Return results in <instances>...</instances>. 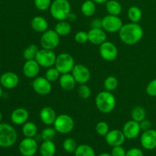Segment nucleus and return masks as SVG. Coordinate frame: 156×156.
Segmentation results:
<instances>
[{
	"label": "nucleus",
	"instance_id": "f257e3e1",
	"mask_svg": "<svg viewBox=\"0 0 156 156\" xmlns=\"http://www.w3.org/2000/svg\"><path fill=\"white\" fill-rule=\"evenodd\" d=\"M144 32L138 23H128L123 24L119 31V37L123 43L127 45H134L141 41Z\"/></svg>",
	"mask_w": 156,
	"mask_h": 156
},
{
	"label": "nucleus",
	"instance_id": "f03ea898",
	"mask_svg": "<svg viewBox=\"0 0 156 156\" xmlns=\"http://www.w3.org/2000/svg\"><path fill=\"white\" fill-rule=\"evenodd\" d=\"M115 96L108 91H101L95 98V105L100 112L109 114L112 112L116 107Z\"/></svg>",
	"mask_w": 156,
	"mask_h": 156
},
{
	"label": "nucleus",
	"instance_id": "7ed1b4c3",
	"mask_svg": "<svg viewBox=\"0 0 156 156\" xmlns=\"http://www.w3.org/2000/svg\"><path fill=\"white\" fill-rule=\"evenodd\" d=\"M50 15L57 21L68 19L71 13V5L68 0H54L50 7Z\"/></svg>",
	"mask_w": 156,
	"mask_h": 156
},
{
	"label": "nucleus",
	"instance_id": "20e7f679",
	"mask_svg": "<svg viewBox=\"0 0 156 156\" xmlns=\"http://www.w3.org/2000/svg\"><path fill=\"white\" fill-rule=\"evenodd\" d=\"M18 134L15 128L8 123H0V147L9 148L15 145Z\"/></svg>",
	"mask_w": 156,
	"mask_h": 156
},
{
	"label": "nucleus",
	"instance_id": "39448f33",
	"mask_svg": "<svg viewBox=\"0 0 156 156\" xmlns=\"http://www.w3.org/2000/svg\"><path fill=\"white\" fill-rule=\"evenodd\" d=\"M53 126L57 133L61 134H67L73 130L75 122L71 116L62 114L56 117Z\"/></svg>",
	"mask_w": 156,
	"mask_h": 156
},
{
	"label": "nucleus",
	"instance_id": "423d86ee",
	"mask_svg": "<svg viewBox=\"0 0 156 156\" xmlns=\"http://www.w3.org/2000/svg\"><path fill=\"white\" fill-rule=\"evenodd\" d=\"M75 65L74 58L69 53H62L56 56L55 67L61 74L72 73Z\"/></svg>",
	"mask_w": 156,
	"mask_h": 156
},
{
	"label": "nucleus",
	"instance_id": "0eeeda50",
	"mask_svg": "<svg viewBox=\"0 0 156 156\" xmlns=\"http://www.w3.org/2000/svg\"><path fill=\"white\" fill-rule=\"evenodd\" d=\"M60 43V36L55 30L48 29L44 32L41 37V45L42 48L53 50Z\"/></svg>",
	"mask_w": 156,
	"mask_h": 156
},
{
	"label": "nucleus",
	"instance_id": "6e6552de",
	"mask_svg": "<svg viewBox=\"0 0 156 156\" xmlns=\"http://www.w3.org/2000/svg\"><path fill=\"white\" fill-rule=\"evenodd\" d=\"M56 56L53 50L42 48L38 51L35 60L38 62L40 66L43 68H50L55 66Z\"/></svg>",
	"mask_w": 156,
	"mask_h": 156
},
{
	"label": "nucleus",
	"instance_id": "1a4fd4ad",
	"mask_svg": "<svg viewBox=\"0 0 156 156\" xmlns=\"http://www.w3.org/2000/svg\"><path fill=\"white\" fill-rule=\"evenodd\" d=\"M123 25V21L117 15H108L102 18V28L109 33L119 32Z\"/></svg>",
	"mask_w": 156,
	"mask_h": 156
},
{
	"label": "nucleus",
	"instance_id": "9d476101",
	"mask_svg": "<svg viewBox=\"0 0 156 156\" xmlns=\"http://www.w3.org/2000/svg\"><path fill=\"white\" fill-rule=\"evenodd\" d=\"M99 53L105 60L112 62L118 56V50L114 44L111 41H105L99 47Z\"/></svg>",
	"mask_w": 156,
	"mask_h": 156
},
{
	"label": "nucleus",
	"instance_id": "9b49d317",
	"mask_svg": "<svg viewBox=\"0 0 156 156\" xmlns=\"http://www.w3.org/2000/svg\"><path fill=\"white\" fill-rule=\"evenodd\" d=\"M37 150V143L34 138L25 137L19 144V152L23 156H34Z\"/></svg>",
	"mask_w": 156,
	"mask_h": 156
},
{
	"label": "nucleus",
	"instance_id": "f8f14e48",
	"mask_svg": "<svg viewBox=\"0 0 156 156\" xmlns=\"http://www.w3.org/2000/svg\"><path fill=\"white\" fill-rule=\"evenodd\" d=\"M32 87L34 91L40 95H47L50 94L52 90L51 82L42 76L36 77L34 79Z\"/></svg>",
	"mask_w": 156,
	"mask_h": 156
},
{
	"label": "nucleus",
	"instance_id": "ddd939ff",
	"mask_svg": "<svg viewBox=\"0 0 156 156\" xmlns=\"http://www.w3.org/2000/svg\"><path fill=\"white\" fill-rule=\"evenodd\" d=\"M72 75L76 82L80 85L86 84L91 79V73L85 66L82 64H76L72 71Z\"/></svg>",
	"mask_w": 156,
	"mask_h": 156
},
{
	"label": "nucleus",
	"instance_id": "4468645a",
	"mask_svg": "<svg viewBox=\"0 0 156 156\" xmlns=\"http://www.w3.org/2000/svg\"><path fill=\"white\" fill-rule=\"evenodd\" d=\"M125 140H126V137L123 131L120 129L110 130L108 133L105 136L106 143L111 147L122 146L124 143Z\"/></svg>",
	"mask_w": 156,
	"mask_h": 156
},
{
	"label": "nucleus",
	"instance_id": "2eb2a0df",
	"mask_svg": "<svg viewBox=\"0 0 156 156\" xmlns=\"http://www.w3.org/2000/svg\"><path fill=\"white\" fill-rule=\"evenodd\" d=\"M122 131H123L126 139L133 140V139L137 138L140 136V132H141L140 123L133 120L127 121L123 125Z\"/></svg>",
	"mask_w": 156,
	"mask_h": 156
},
{
	"label": "nucleus",
	"instance_id": "dca6fc26",
	"mask_svg": "<svg viewBox=\"0 0 156 156\" xmlns=\"http://www.w3.org/2000/svg\"><path fill=\"white\" fill-rule=\"evenodd\" d=\"M142 146L147 150H152L156 148V130L150 129L144 131L140 137Z\"/></svg>",
	"mask_w": 156,
	"mask_h": 156
},
{
	"label": "nucleus",
	"instance_id": "f3484780",
	"mask_svg": "<svg viewBox=\"0 0 156 156\" xmlns=\"http://www.w3.org/2000/svg\"><path fill=\"white\" fill-rule=\"evenodd\" d=\"M88 41L94 45L102 44L107 41L106 31L103 28H93L91 27L88 31Z\"/></svg>",
	"mask_w": 156,
	"mask_h": 156
},
{
	"label": "nucleus",
	"instance_id": "a211bd4d",
	"mask_svg": "<svg viewBox=\"0 0 156 156\" xmlns=\"http://www.w3.org/2000/svg\"><path fill=\"white\" fill-rule=\"evenodd\" d=\"M19 83V77L18 75L12 72L3 73L0 78V84L2 86L8 89L15 88Z\"/></svg>",
	"mask_w": 156,
	"mask_h": 156
},
{
	"label": "nucleus",
	"instance_id": "6ab92c4d",
	"mask_svg": "<svg viewBox=\"0 0 156 156\" xmlns=\"http://www.w3.org/2000/svg\"><path fill=\"white\" fill-rule=\"evenodd\" d=\"M40 68L41 66L35 59L26 60L25 63L23 66V73L27 78L35 79L39 74Z\"/></svg>",
	"mask_w": 156,
	"mask_h": 156
},
{
	"label": "nucleus",
	"instance_id": "aec40b11",
	"mask_svg": "<svg viewBox=\"0 0 156 156\" xmlns=\"http://www.w3.org/2000/svg\"><path fill=\"white\" fill-rule=\"evenodd\" d=\"M41 122L47 126L53 124L56 118V111L51 107H44L41 110L39 114Z\"/></svg>",
	"mask_w": 156,
	"mask_h": 156
},
{
	"label": "nucleus",
	"instance_id": "412c9836",
	"mask_svg": "<svg viewBox=\"0 0 156 156\" xmlns=\"http://www.w3.org/2000/svg\"><path fill=\"white\" fill-rule=\"evenodd\" d=\"M29 118L28 111L23 108H16L11 114V120L15 125H23Z\"/></svg>",
	"mask_w": 156,
	"mask_h": 156
},
{
	"label": "nucleus",
	"instance_id": "4be33fe9",
	"mask_svg": "<svg viewBox=\"0 0 156 156\" xmlns=\"http://www.w3.org/2000/svg\"><path fill=\"white\" fill-rule=\"evenodd\" d=\"M59 85L65 91H72L76 85V81L74 79L72 73L61 74L59 79Z\"/></svg>",
	"mask_w": 156,
	"mask_h": 156
},
{
	"label": "nucleus",
	"instance_id": "5701e85b",
	"mask_svg": "<svg viewBox=\"0 0 156 156\" xmlns=\"http://www.w3.org/2000/svg\"><path fill=\"white\" fill-rule=\"evenodd\" d=\"M30 26L34 31L38 33H44L48 30V22L42 16H35L30 21Z\"/></svg>",
	"mask_w": 156,
	"mask_h": 156
},
{
	"label": "nucleus",
	"instance_id": "b1692460",
	"mask_svg": "<svg viewBox=\"0 0 156 156\" xmlns=\"http://www.w3.org/2000/svg\"><path fill=\"white\" fill-rule=\"evenodd\" d=\"M56 149V145L53 141H44L39 148L41 156H54Z\"/></svg>",
	"mask_w": 156,
	"mask_h": 156
},
{
	"label": "nucleus",
	"instance_id": "393cba45",
	"mask_svg": "<svg viewBox=\"0 0 156 156\" xmlns=\"http://www.w3.org/2000/svg\"><path fill=\"white\" fill-rule=\"evenodd\" d=\"M54 30L60 37H65L69 34L72 27L69 21L64 20V21H59V22L55 26Z\"/></svg>",
	"mask_w": 156,
	"mask_h": 156
},
{
	"label": "nucleus",
	"instance_id": "a878e982",
	"mask_svg": "<svg viewBox=\"0 0 156 156\" xmlns=\"http://www.w3.org/2000/svg\"><path fill=\"white\" fill-rule=\"evenodd\" d=\"M81 12L86 17L92 16L96 12V3L92 0H85L81 6Z\"/></svg>",
	"mask_w": 156,
	"mask_h": 156
},
{
	"label": "nucleus",
	"instance_id": "bb28decb",
	"mask_svg": "<svg viewBox=\"0 0 156 156\" xmlns=\"http://www.w3.org/2000/svg\"><path fill=\"white\" fill-rule=\"evenodd\" d=\"M106 10L108 15L118 16L122 12V6L117 0H108L106 2Z\"/></svg>",
	"mask_w": 156,
	"mask_h": 156
},
{
	"label": "nucleus",
	"instance_id": "cd10ccee",
	"mask_svg": "<svg viewBox=\"0 0 156 156\" xmlns=\"http://www.w3.org/2000/svg\"><path fill=\"white\" fill-rule=\"evenodd\" d=\"M22 133L25 137L34 138L37 133V126L33 122L27 121L23 124Z\"/></svg>",
	"mask_w": 156,
	"mask_h": 156
},
{
	"label": "nucleus",
	"instance_id": "c85d7f7f",
	"mask_svg": "<svg viewBox=\"0 0 156 156\" xmlns=\"http://www.w3.org/2000/svg\"><path fill=\"white\" fill-rule=\"evenodd\" d=\"M127 16L131 22L139 23L143 18V12L141 9L137 6H131L128 9Z\"/></svg>",
	"mask_w": 156,
	"mask_h": 156
},
{
	"label": "nucleus",
	"instance_id": "c756f323",
	"mask_svg": "<svg viewBox=\"0 0 156 156\" xmlns=\"http://www.w3.org/2000/svg\"><path fill=\"white\" fill-rule=\"evenodd\" d=\"M131 117L132 120L140 123L145 120L146 117V111L144 108L141 106H136L133 108L131 111Z\"/></svg>",
	"mask_w": 156,
	"mask_h": 156
},
{
	"label": "nucleus",
	"instance_id": "7c9ffc66",
	"mask_svg": "<svg viewBox=\"0 0 156 156\" xmlns=\"http://www.w3.org/2000/svg\"><path fill=\"white\" fill-rule=\"evenodd\" d=\"M75 156H95V152L92 147L86 144H82L78 146Z\"/></svg>",
	"mask_w": 156,
	"mask_h": 156
},
{
	"label": "nucleus",
	"instance_id": "2f4dec72",
	"mask_svg": "<svg viewBox=\"0 0 156 156\" xmlns=\"http://www.w3.org/2000/svg\"><path fill=\"white\" fill-rule=\"evenodd\" d=\"M39 50L37 46L35 44H30L24 49V52H23V56L26 60L35 59Z\"/></svg>",
	"mask_w": 156,
	"mask_h": 156
},
{
	"label": "nucleus",
	"instance_id": "473e14b6",
	"mask_svg": "<svg viewBox=\"0 0 156 156\" xmlns=\"http://www.w3.org/2000/svg\"><path fill=\"white\" fill-rule=\"evenodd\" d=\"M118 86V80L115 76H108L104 82V87L106 91L112 92L115 91Z\"/></svg>",
	"mask_w": 156,
	"mask_h": 156
},
{
	"label": "nucleus",
	"instance_id": "72a5a7b5",
	"mask_svg": "<svg viewBox=\"0 0 156 156\" xmlns=\"http://www.w3.org/2000/svg\"><path fill=\"white\" fill-rule=\"evenodd\" d=\"M78 146L76 140L73 138H66L62 143V148L68 153H73L76 152Z\"/></svg>",
	"mask_w": 156,
	"mask_h": 156
},
{
	"label": "nucleus",
	"instance_id": "f704fd0d",
	"mask_svg": "<svg viewBox=\"0 0 156 156\" xmlns=\"http://www.w3.org/2000/svg\"><path fill=\"white\" fill-rule=\"evenodd\" d=\"M61 73H59V70L56 68V67H50V68L47 69V72L45 73V78L50 82H56V81L59 80V77H60Z\"/></svg>",
	"mask_w": 156,
	"mask_h": 156
},
{
	"label": "nucleus",
	"instance_id": "c9c22d12",
	"mask_svg": "<svg viewBox=\"0 0 156 156\" xmlns=\"http://www.w3.org/2000/svg\"><path fill=\"white\" fill-rule=\"evenodd\" d=\"M56 134L54 127H47L41 132V137L44 141H53Z\"/></svg>",
	"mask_w": 156,
	"mask_h": 156
},
{
	"label": "nucleus",
	"instance_id": "e433bc0d",
	"mask_svg": "<svg viewBox=\"0 0 156 156\" xmlns=\"http://www.w3.org/2000/svg\"><path fill=\"white\" fill-rule=\"evenodd\" d=\"M96 132L101 136H105L110 131L109 125L105 121H101L97 123L95 126Z\"/></svg>",
	"mask_w": 156,
	"mask_h": 156
},
{
	"label": "nucleus",
	"instance_id": "4c0bfd02",
	"mask_svg": "<svg viewBox=\"0 0 156 156\" xmlns=\"http://www.w3.org/2000/svg\"><path fill=\"white\" fill-rule=\"evenodd\" d=\"M34 2L35 7L40 11L47 10L52 4L51 0H34Z\"/></svg>",
	"mask_w": 156,
	"mask_h": 156
},
{
	"label": "nucleus",
	"instance_id": "58836bf2",
	"mask_svg": "<svg viewBox=\"0 0 156 156\" xmlns=\"http://www.w3.org/2000/svg\"><path fill=\"white\" fill-rule=\"evenodd\" d=\"M78 93H79V96L82 99H88L91 96V88L88 85H85V84H82L79 86V90H78Z\"/></svg>",
	"mask_w": 156,
	"mask_h": 156
},
{
	"label": "nucleus",
	"instance_id": "ea45409f",
	"mask_svg": "<svg viewBox=\"0 0 156 156\" xmlns=\"http://www.w3.org/2000/svg\"><path fill=\"white\" fill-rule=\"evenodd\" d=\"M75 41L78 43V44H85L88 41V32L83 31V30H80V31L77 32L75 35Z\"/></svg>",
	"mask_w": 156,
	"mask_h": 156
},
{
	"label": "nucleus",
	"instance_id": "a19ab883",
	"mask_svg": "<svg viewBox=\"0 0 156 156\" xmlns=\"http://www.w3.org/2000/svg\"><path fill=\"white\" fill-rule=\"evenodd\" d=\"M146 91L148 95L151 97H156V79H152L148 83Z\"/></svg>",
	"mask_w": 156,
	"mask_h": 156
},
{
	"label": "nucleus",
	"instance_id": "79ce46f5",
	"mask_svg": "<svg viewBox=\"0 0 156 156\" xmlns=\"http://www.w3.org/2000/svg\"><path fill=\"white\" fill-rule=\"evenodd\" d=\"M126 152L121 146L113 147L112 151H111L112 156H126Z\"/></svg>",
	"mask_w": 156,
	"mask_h": 156
},
{
	"label": "nucleus",
	"instance_id": "37998d69",
	"mask_svg": "<svg viewBox=\"0 0 156 156\" xmlns=\"http://www.w3.org/2000/svg\"><path fill=\"white\" fill-rule=\"evenodd\" d=\"M126 156H143V152L139 148H132L126 152Z\"/></svg>",
	"mask_w": 156,
	"mask_h": 156
},
{
	"label": "nucleus",
	"instance_id": "c03bdc74",
	"mask_svg": "<svg viewBox=\"0 0 156 156\" xmlns=\"http://www.w3.org/2000/svg\"><path fill=\"white\" fill-rule=\"evenodd\" d=\"M140 128H141V130H143V132L146 130H149V129H152V123H151L150 120H143V121H141L140 123Z\"/></svg>",
	"mask_w": 156,
	"mask_h": 156
},
{
	"label": "nucleus",
	"instance_id": "a18cd8bd",
	"mask_svg": "<svg viewBox=\"0 0 156 156\" xmlns=\"http://www.w3.org/2000/svg\"><path fill=\"white\" fill-rule=\"evenodd\" d=\"M91 27L93 28H102V19L94 18L91 22Z\"/></svg>",
	"mask_w": 156,
	"mask_h": 156
},
{
	"label": "nucleus",
	"instance_id": "49530a36",
	"mask_svg": "<svg viewBox=\"0 0 156 156\" xmlns=\"http://www.w3.org/2000/svg\"><path fill=\"white\" fill-rule=\"evenodd\" d=\"M68 19L70 21H75L76 19V15L73 13H70V15H69Z\"/></svg>",
	"mask_w": 156,
	"mask_h": 156
},
{
	"label": "nucleus",
	"instance_id": "de8ad7c7",
	"mask_svg": "<svg viewBox=\"0 0 156 156\" xmlns=\"http://www.w3.org/2000/svg\"><path fill=\"white\" fill-rule=\"evenodd\" d=\"M94 2L97 4H103V3H106L108 0H92Z\"/></svg>",
	"mask_w": 156,
	"mask_h": 156
},
{
	"label": "nucleus",
	"instance_id": "09e8293b",
	"mask_svg": "<svg viewBox=\"0 0 156 156\" xmlns=\"http://www.w3.org/2000/svg\"><path fill=\"white\" fill-rule=\"evenodd\" d=\"M98 156H112L111 155V154H109V153H107V152H105V153H101Z\"/></svg>",
	"mask_w": 156,
	"mask_h": 156
},
{
	"label": "nucleus",
	"instance_id": "8fccbe9b",
	"mask_svg": "<svg viewBox=\"0 0 156 156\" xmlns=\"http://www.w3.org/2000/svg\"><path fill=\"white\" fill-rule=\"evenodd\" d=\"M2 88L1 85H0V98H1V97L2 96Z\"/></svg>",
	"mask_w": 156,
	"mask_h": 156
},
{
	"label": "nucleus",
	"instance_id": "3c124183",
	"mask_svg": "<svg viewBox=\"0 0 156 156\" xmlns=\"http://www.w3.org/2000/svg\"><path fill=\"white\" fill-rule=\"evenodd\" d=\"M2 114L1 111H0V123H1V121H2Z\"/></svg>",
	"mask_w": 156,
	"mask_h": 156
},
{
	"label": "nucleus",
	"instance_id": "603ef678",
	"mask_svg": "<svg viewBox=\"0 0 156 156\" xmlns=\"http://www.w3.org/2000/svg\"><path fill=\"white\" fill-rule=\"evenodd\" d=\"M0 67H1V64H0Z\"/></svg>",
	"mask_w": 156,
	"mask_h": 156
}]
</instances>
